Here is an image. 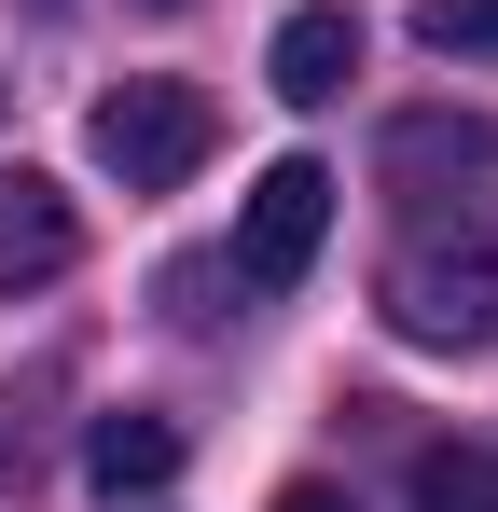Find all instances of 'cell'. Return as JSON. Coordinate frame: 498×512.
I'll return each instance as SVG.
<instances>
[{
    "mask_svg": "<svg viewBox=\"0 0 498 512\" xmlns=\"http://www.w3.org/2000/svg\"><path fill=\"white\" fill-rule=\"evenodd\" d=\"M388 333L402 346H498V222L415 236L388 263Z\"/></svg>",
    "mask_w": 498,
    "mask_h": 512,
    "instance_id": "6da1fadb",
    "label": "cell"
},
{
    "mask_svg": "<svg viewBox=\"0 0 498 512\" xmlns=\"http://www.w3.org/2000/svg\"><path fill=\"white\" fill-rule=\"evenodd\" d=\"M83 139H97V167L125 180V194H180V180L208 167L222 125H208V97H194V84H111Z\"/></svg>",
    "mask_w": 498,
    "mask_h": 512,
    "instance_id": "7a4b0ae2",
    "label": "cell"
},
{
    "mask_svg": "<svg viewBox=\"0 0 498 512\" xmlns=\"http://www.w3.org/2000/svg\"><path fill=\"white\" fill-rule=\"evenodd\" d=\"M319 236H332V167L319 153H277V167L249 180V208H236L222 277H236V291H291V277L319 263Z\"/></svg>",
    "mask_w": 498,
    "mask_h": 512,
    "instance_id": "3957f363",
    "label": "cell"
},
{
    "mask_svg": "<svg viewBox=\"0 0 498 512\" xmlns=\"http://www.w3.org/2000/svg\"><path fill=\"white\" fill-rule=\"evenodd\" d=\"M70 263H83V208H70V180L0 167V291H56Z\"/></svg>",
    "mask_w": 498,
    "mask_h": 512,
    "instance_id": "277c9868",
    "label": "cell"
},
{
    "mask_svg": "<svg viewBox=\"0 0 498 512\" xmlns=\"http://www.w3.org/2000/svg\"><path fill=\"white\" fill-rule=\"evenodd\" d=\"M457 180H498V125L485 111H402L388 125V194H457Z\"/></svg>",
    "mask_w": 498,
    "mask_h": 512,
    "instance_id": "5b68a950",
    "label": "cell"
},
{
    "mask_svg": "<svg viewBox=\"0 0 498 512\" xmlns=\"http://www.w3.org/2000/svg\"><path fill=\"white\" fill-rule=\"evenodd\" d=\"M180 416H153V402H125V416L83 429V471H97V499H153V485H180Z\"/></svg>",
    "mask_w": 498,
    "mask_h": 512,
    "instance_id": "8992f818",
    "label": "cell"
},
{
    "mask_svg": "<svg viewBox=\"0 0 498 512\" xmlns=\"http://www.w3.org/2000/svg\"><path fill=\"white\" fill-rule=\"evenodd\" d=\"M263 70H277V97H291V111H332V97L360 84V14H332V0H319V14H291Z\"/></svg>",
    "mask_w": 498,
    "mask_h": 512,
    "instance_id": "52a82bcc",
    "label": "cell"
},
{
    "mask_svg": "<svg viewBox=\"0 0 498 512\" xmlns=\"http://www.w3.org/2000/svg\"><path fill=\"white\" fill-rule=\"evenodd\" d=\"M415 512H498V443H443V457H415Z\"/></svg>",
    "mask_w": 498,
    "mask_h": 512,
    "instance_id": "ba28073f",
    "label": "cell"
},
{
    "mask_svg": "<svg viewBox=\"0 0 498 512\" xmlns=\"http://www.w3.org/2000/svg\"><path fill=\"white\" fill-rule=\"evenodd\" d=\"M415 42L429 56H498V0H415Z\"/></svg>",
    "mask_w": 498,
    "mask_h": 512,
    "instance_id": "9c48e42d",
    "label": "cell"
},
{
    "mask_svg": "<svg viewBox=\"0 0 498 512\" xmlns=\"http://www.w3.org/2000/svg\"><path fill=\"white\" fill-rule=\"evenodd\" d=\"M277 512H360L346 485H277Z\"/></svg>",
    "mask_w": 498,
    "mask_h": 512,
    "instance_id": "30bf717a",
    "label": "cell"
},
{
    "mask_svg": "<svg viewBox=\"0 0 498 512\" xmlns=\"http://www.w3.org/2000/svg\"><path fill=\"white\" fill-rule=\"evenodd\" d=\"M153 14H166V0H153Z\"/></svg>",
    "mask_w": 498,
    "mask_h": 512,
    "instance_id": "8fae6325",
    "label": "cell"
}]
</instances>
